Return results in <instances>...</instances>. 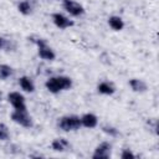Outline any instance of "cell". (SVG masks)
Masks as SVG:
<instances>
[{"instance_id": "cell-1", "label": "cell", "mask_w": 159, "mask_h": 159, "mask_svg": "<svg viewBox=\"0 0 159 159\" xmlns=\"http://www.w3.org/2000/svg\"><path fill=\"white\" fill-rule=\"evenodd\" d=\"M72 87L73 80L67 75H52L45 81V88L51 94H60L61 92L72 89Z\"/></svg>"}, {"instance_id": "cell-2", "label": "cell", "mask_w": 159, "mask_h": 159, "mask_svg": "<svg viewBox=\"0 0 159 159\" xmlns=\"http://www.w3.org/2000/svg\"><path fill=\"white\" fill-rule=\"evenodd\" d=\"M27 40L36 46L37 56H39L40 60H42L45 62H53L57 58L56 51L52 48V46H50V43L47 42L46 39L40 37L37 35H31V36L27 37Z\"/></svg>"}, {"instance_id": "cell-3", "label": "cell", "mask_w": 159, "mask_h": 159, "mask_svg": "<svg viewBox=\"0 0 159 159\" xmlns=\"http://www.w3.org/2000/svg\"><path fill=\"white\" fill-rule=\"evenodd\" d=\"M57 129L63 133H72L77 132L82 128L81 125V118L78 114H63L57 119Z\"/></svg>"}, {"instance_id": "cell-4", "label": "cell", "mask_w": 159, "mask_h": 159, "mask_svg": "<svg viewBox=\"0 0 159 159\" xmlns=\"http://www.w3.org/2000/svg\"><path fill=\"white\" fill-rule=\"evenodd\" d=\"M60 2H61V7L63 12L67 14L70 17L80 19L86 15L84 6L77 0H61Z\"/></svg>"}, {"instance_id": "cell-5", "label": "cell", "mask_w": 159, "mask_h": 159, "mask_svg": "<svg viewBox=\"0 0 159 159\" xmlns=\"http://www.w3.org/2000/svg\"><path fill=\"white\" fill-rule=\"evenodd\" d=\"M10 119L22 127V128H26V129H30L34 127V118L29 113V109L27 111H16V109H12V112L10 113Z\"/></svg>"}, {"instance_id": "cell-6", "label": "cell", "mask_w": 159, "mask_h": 159, "mask_svg": "<svg viewBox=\"0 0 159 159\" xmlns=\"http://www.w3.org/2000/svg\"><path fill=\"white\" fill-rule=\"evenodd\" d=\"M7 103L16 111H27V102L24 92L21 91H10L6 94Z\"/></svg>"}, {"instance_id": "cell-7", "label": "cell", "mask_w": 159, "mask_h": 159, "mask_svg": "<svg viewBox=\"0 0 159 159\" xmlns=\"http://www.w3.org/2000/svg\"><path fill=\"white\" fill-rule=\"evenodd\" d=\"M51 22L58 29V30H67L75 26V21L72 17H70L63 11H55L51 14Z\"/></svg>"}, {"instance_id": "cell-8", "label": "cell", "mask_w": 159, "mask_h": 159, "mask_svg": "<svg viewBox=\"0 0 159 159\" xmlns=\"http://www.w3.org/2000/svg\"><path fill=\"white\" fill-rule=\"evenodd\" d=\"M113 154V144L109 140L99 142L91 154L92 159H109Z\"/></svg>"}, {"instance_id": "cell-9", "label": "cell", "mask_w": 159, "mask_h": 159, "mask_svg": "<svg viewBox=\"0 0 159 159\" xmlns=\"http://www.w3.org/2000/svg\"><path fill=\"white\" fill-rule=\"evenodd\" d=\"M17 86H19L20 91L24 93L31 94L36 91V83H35L34 78L27 76V75H22L17 78Z\"/></svg>"}, {"instance_id": "cell-10", "label": "cell", "mask_w": 159, "mask_h": 159, "mask_svg": "<svg viewBox=\"0 0 159 159\" xmlns=\"http://www.w3.org/2000/svg\"><path fill=\"white\" fill-rule=\"evenodd\" d=\"M96 91L101 96L111 97V96H113L117 92V87H116V84L112 81H109V80H102V81H99L97 83Z\"/></svg>"}, {"instance_id": "cell-11", "label": "cell", "mask_w": 159, "mask_h": 159, "mask_svg": "<svg viewBox=\"0 0 159 159\" xmlns=\"http://www.w3.org/2000/svg\"><path fill=\"white\" fill-rule=\"evenodd\" d=\"M50 148L56 152V153H66V152H70L71 148H72V144L70 143V140L65 137H57V138H53L52 142L50 143Z\"/></svg>"}, {"instance_id": "cell-12", "label": "cell", "mask_w": 159, "mask_h": 159, "mask_svg": "<svg viewBox=\"0 0 159 159\" xmlns=\"http://www.w3.org/2000/svg\"><path fill=\"white\" fill-rule=\"evenodd\" d=\"M80 118H81V125H82V128L94 129V128H97L99 125V118L93 112H86L82 116H80Z\"/></svg>"}, {"instance_id": "cell-13", "label": "cell", "mask_w": 159, "mask_h": 159, "mask_svg": "<svg viewBox=\"0 0 159 159\" xmlns=\"http://www.w3.org/2000/svg\"><path fill=\"white\" fill-rule=\"evenodd\" d=\"M128 87L130 88L132 92L134 93H145L148 89H149V86L148 83L143 80V78H139V77H132L128 80Z\"/></svg>"}, {"instance_id": "cell-14", "label": "cell", "mask_w": 159, "mask_h": 159, "mask_svg": "<svg viewBox=\"0 0 159 159\" xmlns=\"http://www.w3.org/2000/svg\"><path fill=\"white\" fill-rule=\"evenodd\" d=\"M16 10L22 16H31L35 11V0H19Z\"/></svg>"}, {"instance_id": "cell-15", "label": "cell", "mask_w": 159, "mask_h": 159, "mask_svg": "<svg viewBox=\"0 0 159 159\" xmlns=\"http://www.w3.org/2000/svg\"><path fill=\"white\" fill-rule=\"evenodd\" d=\"M16 50H17V42L14 39L0 35V51L10 53V52H15Z\"/></svg>"}, {"instance_id": "cell-16", "label": "cell", "mask_w": 159, "mask_h": 159, "mask_svg": "<svg viewBox=\"0 0 159 159\" xmlns=\"http://www.w3.org/2000/svg\"><path fill=\"white\" fill-rule=\"evenodd\" d=\"M107 24H108L109 29L113 30V31H116V32H119V31H122L125 27V22L123 20V17L119 16V15H114V14L108 16Z\"/></svg>"}, {"instance_id": "cell-17", "label": "cell", "mask_w": 159, "mask_h": 159, "mask_svg": "<svg viewBox=\"0 0 159 159\" xmlns=\"http://www.w3.org/2000/svg\"><path fill=\"white\" fill-rule=\"evenodd\" d=\"M15 75V70L9 63H0V81H9Z\"/></svg>"}, {"instance_id": "cell-18", "label": "cell", "mask_w": 159, "mask_h": 159, "mask_svg": "<svg viewBox=\"0 0 159 159\" xmlns=\"http://www.w3.org/2000/svg\"><path fill=\"white\" fill-rule=\"evenodd\" d=\"M101 130H102V133L104 134V135H107L108 138H117L120 133H119V129L114 125V124H112V123H103L102 125H101Z\"/></svg>"}, {"instance_id": "cell-19", "label": "cell", "mask_w": 159, "mask_h": 159, "mask_svg": "<svg viewBox=\"0 0 159 159\" xmlns=\"http://www.w3.org/2000/svg\"><path fill=\"white\" fill-rule=\"evenodd\" d=\"M11 139V132L6 123L0 122V142H9Z\"/></svg>"}, {"instance_id": "cell-20", "label": "cell", "mask_w": 159, "mask_h": 159, "mask_svg": "<svg viewBox=\"0 0 159 159\" xmlns=\"http://www.w3.org/2000/svg\"><path fill=\"white\" fill-rule=\"evenodd\" d=\"M119 158L120 159H135L137 154L130 148H123L119 153Z\"/></svg>"}, {"instance_id": "cell-21", "label": "cell", "mask_w": 159, "mask_h": 159, "mask_svg": "<svg viewBox=\"0 0 159 159\" xmlns=\"http://www.w3.org/2000/svg\"><path fill=\"white\" fill-rule=\"evenodd\" d=\"M48 1H55V2H57V1H61V0H48Z\"/></svg>"}]
</instances>
